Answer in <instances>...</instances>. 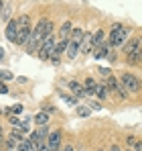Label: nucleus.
<instances>
[{"label": "nucleus", "instance_id": "nucleus-21", "mask_svg": "<svg viewBox=\"0 0 142 151\" xmlns=\"http://www.w3.org/2000/svg\"><path fill=\"white\" fill-rule=\"evenodd\" d=\"M8 123L14 127V129H21V127H23V121H21L16 114H8Z\"/></svg>", "mask_w": 142, "mask_h": 151}, {"label": "nucleus", "instance_id": "nucleus-25", "mask_svg": "<svg viewBox=\"0 0 142 151\" xmlns=\"http://www.w3.org/2000/svg\"><path fill=\"white\" fill-rule=\"evenodd\" d=\"M99 74L106 76V78H110V76H112V74H110V68H99Z\"/></svg>", "mask_w": 142, "mask_h": 151}, {"label": "nucleus", "instance_id": "nucleus-29", "mask_svg": "<svg viewBox=\"0 0 142 151\" xmlns=\"http://www.w3.org/2000/svg\"><path fill=\"white\" fill-rule=\"evenodd\" d=\"M110 151H124V149H122V147H120V145H116V143H114V145H112V147H110Z\"/></svg>", "mask_w": 142, "mask_h": 151}, {"label": "nucleus", "instance_id": "nucleus-12", "mask_svg": "<svg viewBox=\"0 0 142 151\" xmlns=\"http://www.w3.org/2000/svg\"><path fill=\"white\" fill-rule=\"evenodd\" d=\"M79 53H81V43H79V41H73V39H69V47H67V59H75Z\"/></svg>", "mask_w": 142, "mask_h": 151}, {"label": "nucleus", "instance_id": "nucleus-33", "mask_svg": "<svg viewBox=\"0 0 142 151\" xmlns=\"http://www.w3.org/2000/svg\"><path fill=\"white\" fill-rule=\"evenodd\" d=\"M124 151H132V149H130V147H126V149H124Z\"/></svg>", "mask_w": 142, "mask_h": 151}, {"label": "nucleus", "instance_id": "nucleus-18", "mask_svg": "<svg viewBox=\"0 0 142 151\" xmlns=\"http://www.w3.org/2000/svg\"><path fill=\"white\" fill-rule=\"evenodd\" d=\"M10 12H12V4H6V6H4V10H2V12H0V19H2V21H6V23H8V21H10V19H12V17H10Z\"/></svg>", "mask_w": 142, "mask_h": 151}, {"label": "nucleus", "instance_id": "nucleus-19", "mask_svg": "<svg viewBox=\"0 0 142 151\" xmlns=\"http://www.w3.org/2000/svg\"><path fill=\"white\" fill-rule=\"evenodd\" d=\"M59 96L67 102L69 106H77V100H79V98H75V96H67V94H65V92H61V90H59Z\"/></svg>", "mask_w": 142, "mask_h": 151}, {"label": "nucleus", "instance_id": "nucleus-24", "mask_svg": "<svg viewBox=\"0 0 142 151\" xmlns=\"http://www.w3.org/2000/svg\"><path fill=\"white\" fill-rule=\"evenodd\" d=\"M0 78H2V80H12V74L6 72V70H0Z\"/></svg>", "mask_w": 142, "mask_h": 151}, {"label": "nucleus", "instance_id": "nucleus-6", "mask_svg": "<svg viewBox=\"0 0 142 151\" xmlns=\"http://www.w3.org/2000/svg\"><path fill=\"white\" fill-rule=\"evenodd\" d=\"M106 86H108V90H110V94H114V96H118L120 100H128V98H130V94L126 92V88L122 86V82H120V78H116V76H110V78H106Z\"/></svg>", "mask_w": 142, "mask_h": 151}, {"label": "nucleus", "instance_id": "nucleus-8", "mask_svg": "<svg viewBox=\"0 0 142 151\" xmlns=\"http://www.w3.org/2000/svg\"><path fill=\"white\" fill-rule=\"evenodd\" d=\"M4 37L16 45V37H18V17H12L8 23H6V29H4Z\"/></svg>", "mask_w": 142, "mask_h": 151}, {"label": "nucleus", "instance_id": "nucleus-20", "mask_svg": "<svg viewBox=\"0 0 142 151\" xmlns=\"http://www.w3.org/2000/svg\"><path fill=\"white\" fill-rule=\"evenodd\" d=\"M18 151H35V149H33V143L28 141V137L23 139V141L18 143Z\"/></svg>", "mask_w": 142, "mask_h": 151}, {"label": "nucleus", "instance_id": "nucleus-10", "mask_svg": "<svg viewBox=\"0 0 142 151\" xmlns=\"http://www.w3.org/2000/svg\"><path fill=\"white\" fill-rule=\"evenodd\" d=\"M73 23L71 21H63V25L59 27V31H57V37H59V41H65V39H69L71 33H73Z\"/></svg>", "mask_w": 142, "mask_h": 151}, {"label": "nucleus", "instance_id": "nucleus-23", "mask_svg": "<svg viewBox=\"0 0 142 151\" xmlns=\"http://www.w3.org/2000/svg\"><path fill=\"white\" fill-rule=\"evenodd\" d=\"M23 104H16V106H12V108H10V114H16V116H18V114H23Z\"/></svg>", "mask_w": 142, "mask_h": 151}, {"label": "nucleus", "instance_id": "nucleus-2", "mask_svg": "<svg viewBox=\"0 0 142 151\" xmlns=\"http://www.w3.org/2000/svg\"><path fill=\"white\" fill-rule=\"evenodd\" d=\"M124 53H126V63L128 65H136L140 63V53H142V35L132 37L126 45H124Z\"/></svg>", "mask_w": 142, "mask_h": 151}, {"label": "nucleus", "instance_id": "nucleus-36", "mask_svg": "<svg viewBox=\"0 0 142 151\" xmlns=\"http://www.w3.org/2000/svg\"><path fill=\"white\" fill-rule=\"evenodd\" d=\"M0 82H2V78H0Z\"/></svg>", "mask_w": 142, "mask_h": 151}, {"label": "nucleus", "instance_id": "nucleus-11", "mask_svg": "<svg viewBox=\"0 0 142 151\" xmlns=\"http://www.w3.org/2000/svg\"><path fill=\"white\" fill-rule=\"evenodd\" d=\"M104 43H108V35H106L104 29H97L94 35H92V47L97 49V47H102Z\"/></svg>", "mask_w": 142, "mask_h": 151}, {"label": "nucleus", "instance_id": "nucleus-1", "mask_svg": "<svg viewBox=\"0 0 142 151\" xmlns=\"http://www.w3.org/2000/svg\"><path fill=\"white\" fill-rule=\"evenodd\" d=\"M130 35H132V29L124 27L122 23H116V25L112 27L110 35H108V45L112 49H120V47H124L130 41Z\"/></svg>", "mask_w": 142, "mask_h": 151}, {"label": "nucleus", "instance_id": "nucleus-14", "mask_svg": "<svg viewBox=\"0 0 142 151\" xmlns=\"http://www.w3.org/2000/svg\"><path fill=\"white\" fill-rule=\"evenodd\" d=\"M95 96H97L99 100H108V96H110V90H108L106 82H97V88H95Z\"/></svg>", "mask_w": 142, "mask_h": 151}, {"label": "nucleus", "instance_id": "nucleus-31", "mask_svg": "<svg viewBox=\"0 0 142 151\" xmlns=\"http://www.w3.org/2000/svg\"><path fill=\"white\" fill-rule=\"evenodd\" d=\"M43 110H45V112H49V114H53V112H55V108H53V106H45Z\"/></svg>", "mask_w": 142, "mask_h": 151}, {"label": "nucleus", "instance_id": "nucleus-22", "mask_svg": "<svg viewBox=\"0 0 142 151\" xmlns=\"http://www.w3.org/2000/svg\"><path fill=\"white\" fill-rule=\"evenodd\" d=\"M75 112H77V114H79V116H83V119H85V116H89V114H92V110H89V108H87V106H75Z\"/></svg>", "mask_w": 142, "mask_h": 151}, {"label": "nucleus", "instance_id": "nucleus-28", "mask_svg": "<svg viewBox=\"0 0 142 151\" xmlns=\"http://www.w3.org/2000/svg\"><path fill=\"white\" fill-rule=\"evenodd\" d=\"M61 151H75V147L71 145V143H67V145H63V149Z\"/></svg>", "mask_w": 142, "mask_h": 151}, {"label": "nucleus", "instance_id": "nucleus-5", "mask_svg": "<svg viewBox=\"0 0 142 151\" xmlns=\"http://www.w3.org/2000/svg\"><path fill=\"white\" fill-rule=\"evenodd\" d=\"M120 82H122V86L126 88V92H128L130 96L138 94V92L142 90V82L134 74H130V72H124V74L120 76Z\"/></svg>", "mask_w": 142, "mask_h": 151}, {"label": "nucleus", "instance_id": "nucleus-15", "mask_svg": "<svg viewBox=\"0 0 142 151\" xmlns=\"http://www.w3.org/2000/svg\"><path fill=\"white\" fill-rule=\"evenodd\" d=\"M110 51H112V47H110L108 43H104L102 47L94 49V57H95V59H104V57H108V55H110Z\"/></svg>", "mask_w": 142, "mask_h": 151}, {"label": "nucleus", "instance_id": "nucleus-27", "mask_svg": "<svg viewBox=\"0 0 142 151\" xmlns=\"http://www.w3.org/2000/svg\"><path fill=\"white\" fill-rule=\"evenodd\" d=\"M4 141H6V135H4V129L0 125V145H4Z\"/></svg>", "mask_w": 142, "mask_h": 151}, {"label": "nucleus", "instance_id": "nucleus-4", "mask_svg": "<svg viewBox=\"0 0 142 151\" xmlns=\"http://www.w3.org/2000/svg\"><path fill=\"white\" fill-rule=\"evenodd\" d=\"M31 33H33L31 17H28V14H21V17H18V37H16V45H18V47H24V45H26Z\"/></svg>", "mask_w": 142, "mask_h": 151}, {"label": "nucleus", "instance_id": "nucleus-37", "mask_svg": "<svg viewBox=\"0 0 142 151\" xmlns=\"http://www.w3.org/2000/svg\"><path fill=\"white\" fill-rule=\"evenodd\" d=\"M94 151H95V149H94Z\"/></svg>", "mask_w": 142, "mask_h": 151}, {"label": "nucleus", "instance_id": "nucleus-13", "mask_svg": "<svg viewBox=\"0 0 142 151\" xmlns=\"http://www.w3.org/2000/svg\"><path fill=\"white\" fill-rule=\"evenodd\" d=\"M49 119H51V114L45 112V110H41V112H37L33 116V123H35V127H45V125H49Z\"/></svg>", "mask_w": 142, "mask_h": 151}, {"label": "nucleus", "instance_id": "nucleus-26", "mask_svg": "<svg viewBox=\"0 0 142 151\" xmlns=\"http://www.w3.org/2000/svg\"><path fill=\"white\" fill-rule=\"evenodd\" d=\"M0 94H8V86L4 82H0Z\"/></svg>", "mask_w": 142, "mask_h": 151}, {"label": "nucleus", "instance_id": "nucleus-3", "mask_svg": "<svg viewBox=\"0 0 142 151\" xmlns=\"http://www.w3.org/2000/svg\"><path fill=\"white\" fill-rule=\"evenodd\" d=\"M57 43H59V37L57 35H47L45 39H43V45H41V49H39V59L41 61H51V57L55 55V51H57Z\"/></svg>", "mask_w": 142, "mask_h": 151}, {"label": "nucleus", "instance_id": "nucleus-16", "mask_svg": "<svg viewBox=\"0 0 142 151\" xmlns=\"http://www.w3.org/2000/svg\"><path fill=\"white\" fill-rule=\"evenodd\" d=\"M83 88H85V92L92 96V94H95V88H97V82H95L94 78H85L83 80Z\"/></svg>", "mask_w": 142, "mask_h": 151}, {"label": "nucleus", "instance_id": "nucleus-7", "mask_svg": "<svg viewBox=\"0 0 142 151\" xmlns=\"http://www.w3.org/2000/svg\"><path fill=\"white\" fill-rule=\"evenodd\" d=\"M47 143H49V151H61L63 149V131H61V129L51 131Z\"/></svg>", "mask_w": 142, "mask_h": 151}, {"label": "nucleus", "instance_id": "nucleus-32", "mask_svg": "<svg viewBox=\"0 0 142 151\" xmlns=\"http://www.w3.org/2000/svg\"><path fill=\"white\" fill-rule=\"evenodd\" d=\"M2 57H4V49H0V59H2Z\"/></svg>", "mask_w": 142, "mask_h": 151}, {"label": "nucleus", "instance_id": "nucleus-17", "mask_svg": "<svg viewBox=\"0 0 142 151\" xmlns=\"http://www.w3.org/2000/svg\"><path fill=\"white\" fill-rule=\"evenodd\" d=\"M83 35H85V33H83V29H81V27H75L69 39H73V41H79V43H81V41H83Z\"/></svg>", "mask_w": 142, "mask_h": 151}, {"label": "nucleus", "instance_id": "nucleus-30", "mask_svg": "<svg viewBox=\"0 0 142 151\" xmlns=\"http://www.w3.org/2000/svg\"><path fill=\"white\" fill-rule=\"evenodd\" d=\"M89 106L95 108V110H99V108H102V104H97V102H89Z\"/></svg>", "mask_w": 142, "mask_h": 151}, {"label": "nucleus", "instance_id": "nucleus-35", "mask_svg": "<svg viewBox=\"0 0 142 151\" xmlns=\"http://www.w3.org/2000/svg\"><path fill=\"white\" fill-rule=\"evenodd\" d=\"M75 151H83V149H75Z\"/></svg>", "mask_w": 142, "mask_h": 151}, {"label": "nucleus", "instance_id": "nucleus-9", "mask_svg": "<svg viewBox=\"0 0 142 151\" xmlns=\"http://www.w3.org/2000/svg\"><path fill=\"white\" fill-rule=\"evenodd\" d=\"M67 90H69V92H73V96H75V98H87V96H89V94L85 92L83 84H81V82H77V80L67 82Z\"/></svg>", "mask_w": 142, "mask_h": 151}, {"label": "nucleus", "instance_id": "nucleus-34", "mask_svg": "<svg viewBox=\"0 0 142 151\" xmlns=\"http://www.w3.org/2000/svg\"><path fill=\"white\" fill-rule=\"evenodd\" d=\"M140 63H142V53H140Z\"/></svg>", "mask_w": 142, "mask_h": 151}]
</instances>
